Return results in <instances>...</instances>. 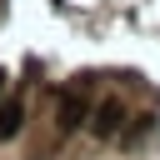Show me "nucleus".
Masks as SVG:
<instances>
[{
  "label": "nucleus",
  "mask_w": 160,
  "mask_h": 160,
  "mask_svg": "<svg viewBox=\"0 0 160 160\" xmlns=\"http://www.w3.org/2000/svg\"><path fill=\"white\" fill-rule=\"evenodd\" d=\"M125 105H120V95H105L95 110H90V120H85V130L95 135V140H120V130H125Z\"/></svg>",
  "instance_id": "obj_1"
},
{
  "label": "nucleus",
  "mask_w": 160,
  "mask_h": 160,
  "mask_svg": "<svg viewBox=\"0 0 160 160\" xmlns=\"http://www.w3.org/2000/svg\"><path fill=\"white\" fill-rule=\"evenodd\" d=\"M85 120H90V100H85L80 90H60V105H55V135L65 140V135H75Z\"/></svg>",
  "instance_id": "obj_2"
},
{
  "label": "nucleus",
  "mask_w": 160,
  "mask_h": 160,
  "mask_svg": "<svg viewBox=\"0 0 160 160\" xmlns=\"http://www.w3.org/2000/svg\"><path fill=\"white\" fill-rule=\"evenodd\" d=\"M20 125H25V100L20 95H5L0 100V140H15Z\"/></svg>",
  "instance_id": "obj_3"
},
{
  "label": "nucleus",
  "mask_w": 160,
  "mask_h": 160,
  "mask_svg": "<svg viewBox=\"0 0 160 160\" xmlns=\"http://www.w3.org/2000/svg\"><path fill=\"white\" fill-rule=\"evenodd\" d=\"M155 125H160V115H155V110H145V115H135V120H130V125L120 130V145H140V140H145V135H150Z\"/></svg>",
  "instance_id": "obj_4"
},
{
  "label": "nucleus",
  "mask_w": 160,
  "mask_h": 160,
  "mask_svg": "<svg viewBox=\"0 0 160 160\" xmlns=\"http://www.w3.org/2000/svg\"><path fill=\"white\" fill-rule=\"evenodd\" d=\"M5 80H10V75H5V70H0V100H5Z\"/></svg>",
  "instance_id": "obj_5"
}]
</instances>
